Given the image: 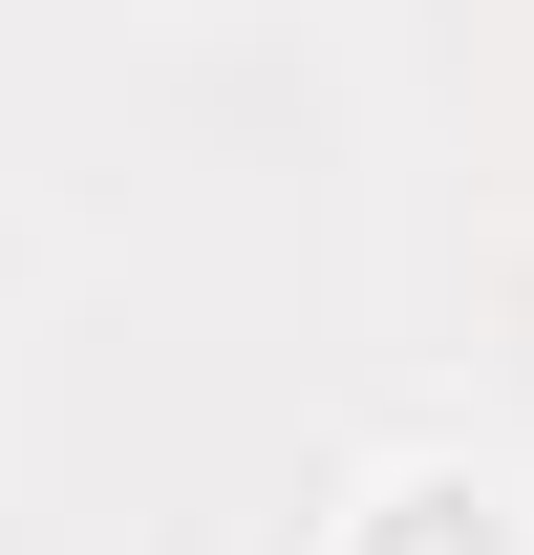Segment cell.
<instances>
[{
    "instance_id": "cell-1",
    "label": "cell",
    "mask_w": 534,
    "mask_h": 555,
    "mask_svg": "<svg viewBox=\"0 0 534 555\" xmlns=\"http://www.w3.org/2000/svg\"><path fill=\"white\" fill-rule=\"evenodd\" d=\"M321 555H534L513 470H470V449H385V470H342Z\"/></svg>"
}]
</instances>
